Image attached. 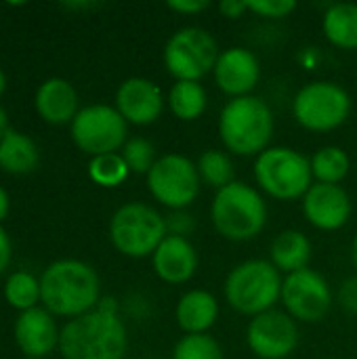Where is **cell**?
<instances>
[{"label":"cell","mask_w":357,"mask_h":359,"mask_svg":"<svg viewBox=\"0 0 357 359\" xmlns=\"http://www.w3.org/2000/svg\"><path fill=\"white\" fill-rule=\"evenodd\" d=\"M128 349L126 326L120 320L118 303L109 297L80 316L69 320L59 334L63 359H124Z\"/></svg>","instance_id":"obj_1"},{"label":"cell","mask_w":357,"mask_h":359,"mask_svg":"<svg viewBox=\"0 0 357 359\" xmlns=\"http://www.w3.org/2000/svg\"><path fill=\"white\" fill-rule=\"evenodd\" d=\"M44 309L53 316L80 318L101 303V282L97 271L78 259L50 263L40 278Z\"/></svg>","instance_id":"obj_2"},{"label":"cell","mask_w":357,"mask_h":359,"mask_svg":"<svg viewBox=\"0 0 357 359\" xmlns=\"http://www.w3.org/2000/svg\"><path fill=\"white\" fill-rule=\"evenodd\" d=\"M219 135L234 156H259L271 147L274 111L267 101L255 95L229 99L219 116Z\"/></svg>","instance_id":"obj_3"},{"label":"cell","mask_w":357,"mask_h":359,"mask_svg":"<svg viewBox=\"0 0 357 359\" xmlns=\"http://www.w3.org/2000/svg\"><path fill=\"white\" fill-rule=\"evenodd\" d=\"M210 221L221 238L229 242H250L261 236L267 225V202L252 185L234 181L215 194Z\"/></svg>","instance_id":"obj_4"},{"label":"cell","mask_w":357,"mask_h":359,"mask_svg":"<svg viewBox=\"0 0 357 359\" xmlns=\"http://www.w3.org/2000/svg\"><path fill=\"white\" fill-rule=\"evenodd\" d=\"M282 282L284 278L271 261L248 259L227 273L223 294L234 311L255 318L274 309L282 297Z\"/></svg>","instance_id":"obj_5"},{"label":"cell","mask_w":357,"mask_h":359,"mask_svg":"<svg viewBox=\"0 0 357 359\" xmlns=\"http://www.w3.org/2000/svg\"><path fill=\"white\" fill-rule=\"evenodd\" d=\"M255 181L274 200H303L314 185L311 162L292 147L271 145L255 160Z\"/></svg>","instance_id":"obj_6"},{"label":"cell","mask_w":357,"mask_h":359,"mask_svg":"<svg viewBox=\"0 0 357 359\" xmlns=\"http://www.w3.org/2000/svg\"><path fill=\"white\" fill-rule=\"evenodd\" d=\"M166 236V217L145 202L122 204L109 221V240L128 259L151 257Z\"/></svg>","instance_id":"obj_7"},{"label":"cell","mask_w":357,"mask_h":359,"mask_svg":"<svg viewBox=\"0 0 357 359\" xmlns=\"http://www.w3.org/2000/svg\"><path fill=\"white\" fill-rule=\"evenodd\" d=\"M221 50L215 36L198 25H187L177 29L164 44V67L179 80L200 82L204 76L213 74Z\"/></svg>","instance_id":"obj_8"},{"label":"cell","mask_w":357,"mask_h":359,"mask_svg":"<svg viewBox=\"0 0 357 359\" xmlns=\"http://www.w3.org/2000/svg\"><path fill=\"white\" fill-rule=\"evenodd\" d=\"M351 114L349 93L330 80H316L299 88L292 99V116L305 130L328 133L347 122Z\"/></svg>","instance_id":"obj_9"},{"label":"cell","mask_w":357,"mask_h":359,"mask_svg":"<svg viewBox=\"0 0 357 359\" xmlns=\"http://www.w3.org/2000/svg\"><path fill=\"white\" fill-rule=\"evenodd\" d=\"M145 179L154 200L170 210L189 208L196 202L202 185L196 162L181 154L160 156Z\"/></svg>","instance_id":"obj_10"},{"label":"cell","mask_w":357,"mask_h":359,"mask_svg":"<svg viewBox=\"0 0 357 359\" xmlns=\"http://www.w3.org/2000/svg\"><path fill=\"white\" fill-rule=\"evenodd\" d=\"M128 124L112 105H88L78 111L72 122V139L90 158L116 154L124 147Z\"/></svg>","instance_id":"obj_11"},{"label":"cell","mask_w":357,"mask_h":359,"mask_svg":"<svg viewBox=\"0 0 357 359\" xmlns=\"http://www.w3.org/2000/svg\"><path fill=\"white\" fill-rule=\"evenodd\" d=\"M280 301L292 320L318 324L332 307V290L322 273L307 267L284 278Z\"/></svg>","instance_id":"obj_12"},{"label":"cell","mask_w":357,"mask_h":359,"mask_svg":"<svg viewBox=\"0 0 357 359\" xmlns=\"http://www.w3.org/2000/svg\"><path fill=\"white\" fill-rule=\"evenodd\" d=\"M246 345L259 359H286L299 347V326L286 311H265L246 326Z\"/></svg>","instance_id":"obj_13"},{"label":"cell","mask_w":357,"mask_h":359,"mask_svg":"<svg viewBox=\"0 0 357 359\" xmlns=\"http://www.w3.org/2000/svg\"><path fill=\"white\" fill-rule=\"evenodd\" d=\"M353 204L341 185L314 183L303 196V215L320 231H337L351 219Z\"/></svg>","instance_id":"obj_14"},{"label":"cell","mask_w":357,"mask_h":359,"mask_svg":"<svg viewBox=\"0 0 357 359\" xmlns=\"http://www.w3.org/2000/svg\"><path fill=\"white\" fill-rule=\"evenodd\" d=\"M164 95L158 84L149 78L133 76L126 78L116 90V109L126 120V124L149 126L164 111Z\"/></svg>","instance_id":"obj_15"},{"label":"cell","mask_w":357,"mask_h":359,"mask_svg":"<svg viewBox=\"0 0 357 359\" xmlns=\"http://www.w3.org/2000/svg\"><path fill=\"white\" fill-rule=\"evenodd\" d=\"M215 84L231 99L252 95L261 78V63L257 55L244 46H231L221 50L213 69Z\"/></svg>","instance_id":"obj_16"},{"label":"cell","mask_w":357,"mask_h":359,"mask_svg":"<svg viewBox=\"0 0 357 359\" xmlns=\"http://www.w3.org/2000/svg\"><path fill=\"white\" fill-rule=\"evenodd\" d=\"M59 334L53 313L46 309L34 307L19 313L15 322V343L25 353V358L44 359L55 349H59Z\"/></svg>","instance_id":"obj_17"},{"label":"cell","mask_w":357,"mask_h":359,"mask_svg":"<svg viewBox=\"0 0 357 359\" xmlns=\"http://www.w3.org/2000/svg\"><path fill=\"white\" fill-rule=\"evenodd\" d=\"M198 250L187 238L168 233L151 255L156 276L173 286L189 282L198 271Z\"/></svg>","instance_id":"obj_18"},{"label":"cell","mask_w":357,"mask_h":359,"mask_svg":"<svg viewBox=\"0 0 357 359\" xmlns=\"http://www.w3.org/2000/svg\"><path fill=\"white\" fill-rule=\"evenodd\" d=\"M36 111L38 116L55 126L72 124L78 116V93L65 78H48L36 90Z\"/></svg>","instance_id":"obj_19"},{"label":"cell","mask_w":357,"mask_h":359,"mask_svg":"<svg viewBox=\"0 0 357 359\" xmlns=\"http://www.w3.org/2000/svg\"><path fill=\"white\" fill-rule=\"evenodd\" d=\"M175 318L185 334H208L219 320V301L208 290H187L177 303Z\"/></svg>","instance_id":"obj_20"},{"label":"cell","mask_w":357,"mask_h":359,"mask_svg":"<svg viewBox=\"0 0 357 359\" xmlns=\"http://www.w3.org/2000/svg\"><path fill=\"white\" fill-rule=\"evenodd\" d=\"M269 261L282 273H295L309 267L311 261V242L299 229L280 231L269 246Z\"/></svg>","instance_id":"obj_21"},{"label":"cell","mask_w":357,"mask_h":359,"mask_svg":"<svg viewBox=\"0 0 357 359\" xmlns=\"http://www.w3.org/2000/svg\"><path fill=\"white\" fill-rule=\"evenodd\" d=\"M322 29L332 46L343 50H357V4H330L322 17Z\"/></svg>","instance_id":"obj_22"},{"label":"cell","mask_w":357,"mask_h":359,"mask_svg":"<svg viewBox=\"0 0 357 359\" xmlns=\"http://www.w3.org/2000/svg\"><path fill=\"white\" fill-rule=\"evenodd\" d=\"M38 162L40 154L36 143L27 135L11 128L0 141V168L11 175H27L38 166Z\"/></svg>","instance_id":"obj_23"},{"label":"cell","mask_w":357,"mask_h":359,"mask_svg":"<svg viewBox=\"0 0 357 359\" xmlns=\"http://www.w3.org/2000/svg\"><path fill=\"white\" fill-rule=\"evenodd\" d=\"M166 101H168V107L175 114V118H179L183 122H194L204 114V109L208 105V95L200 82L179 80L170 86Z\"/></svg>","instance_id":"obj_24"},{"label":"cell","mask_w":357,"mask_h":359,"mask_svg":"<svg viewBox=\"0 0 357 359\" xmlns=\"http://www.w3.org/2000/svg\"><path fill=\"white\" fill-rule=\"evenodd\" d=\"M309 162L316 183H328V185H341V181L349 175L351 168V160L347 151L337 145L320 147Z\"/></svg>","instance_id":"obj_25"},{"label":"cell","mask_w":357,"mask_h":359,"mask_svg":"<svg viewBox=\"0 0 357 359\" xmlns=\"http://www.w3.org/2000/svg\"><path fill=\"white\" fill-rule=\"evenodd\" d=\"M198 175L202 179V183H206L213 189H223L227 185H231L236 181V166L229 158V154L221 151V149H206L198 162Z\"/></svg>","instance_id":"obj_26"},{"label":"cell","mask_w":357,"mask_h":359,"mask_svg":"<svg viewBox=\"0 0 357 359\" xmlns=\"http://www.w3.org/2000/svg\"><path fill=\"white\" fill-rule=\"evenodd\" d=\"M4 299L11 307L19 309L21 313L27 309H34L40 301V280H36L27 271L11 273V278L4 284Z\"/></svg>","instance_id":"obj_27"},{"label":"cell","mask_w":357,"mask_h":359,"mask_svg":"<svg viewBox=\"0 0 357 359\" xmlns=\"http://www.w3.org/2000/svg\"><path fill=\"white\" fill-rule=\"evenodd\" d=\"M128 172L130 170H128L122 154H118V151L90 158V162H88V177L101 187H116V185L124 183Z\"/></svg>","instance_id":"obj_28"},{"label":"cell","mask_w":357,"mask_h":359,"mask_svg":"<svg viewBox=\"0 0 357 359\" xmlns=\"http://www.w3.org/2000/svg\"><path fill=\"white\" fill-rule=\"evenodd\" d=\"M173 359H225L223 347L210 334H185L173 351Z\"/></svg>","instance_id":"obj_29"},{"label":"cell","mask_w":357,"mask_h":359,"mask_svg":"<svg viewBox=\"0 0 357 359\" xmlns=\"http://www.w3.org/2000/svg\"><path fill=\"white\" fill-rule=\"evenodd\" d=\"M122 158L128 166L130 172L135 175H145L151 170V166L156 164L158 156H156V147L151 141L143 139V137H133L124 143L122 147Z\"/></svg>","instance_id":"obj_30"},{"label":"cell","mask_w":357,"mask_h":359,"mask_svg":"<svg viewBox=\"0 0 357 359\" xmlns=\"http://www.w3.org/2000/svg\"><path fill=\"white\" fill-rule=\"evenodd\" d=\"M248 11L265 19H284L297 11L295 0H246Z\"/></svg>","instance_id":"obj_31"},{"label":"cell","mask_w":357,"mask_h":359,"mask_svg":"<svg viewBox=\"0 0 357 359\" xmlns=\"http://www.w3.org/2000/svg\"><path fill=\"white\" fill-rule=\"evenodd\" d=\"M194 227H196L194 217L185 210H170V215L166 217V229L173 236L187 238V233H191Z\"/></svg>","instance_id":"obj_32"},{"label":"cell","mask_w":357,"mask_h":359,"mask_svg":"<svg viewBox=\"0 0 357 359\" xmlns=\"http://www.w3.org/2000/svg\"><path fill=\"white\" fill-rule=\"evenodd\" d=\"M339 305L349 313L357 316V276L347 278L339 288Z\"/></svg>","instance_id":"obj_33"},{"label":"cell","mask_w":357,"mask_h":359,"mask_svg":"<svg viewBox=\"0 0 357 359\" xmlns=\"http://www.w3.org/2000/svg\"><path fill=\"white\" fill-rule=\"evenodd\" d=\"M166 6L179 15H198V13L206 11L210 6V2L208 0H170Z\"/></svg>","instance_id":"obj_34"},{"label":"cell","mask_w":357,"mask_h":359,"mask_svg":"<svg viewBox=\"0 0 357 359\" xmlns=\"http://www.w3.org/2000/svg\"><path fill=\"white\" fill-rule=\"evenodd\" d=\"M219 11L227 19H240L248 13V2L246 0H223L219 4Z\"/></svg>","instance_id":"obj_35"},{"label":"cell","mask_w":357,"mask_h":359,"mask_svg":"<svg viewBox=\"0 0 357 359\" xmlns=\"http://www.w3.org/2000/svg\"><path fill=\"white\" fill-rule=\"evenodd\" d=\"M11 257H13L11 238H8V236H6V231L0 227V276L8 269V265H11Z\"/></svg>","instance_id":"obj_36"},{"label":"cell","mask_w":357,"mask_h":359,"mask_svg":"<svg viewBox=\"0 0 357 359\" xmlns=\"http://www.w3.org/2000/svg\"><path fill=\"white\" fill-rule=\"evenodd\" d=\"M8 208H11V200H8V194L0 187V223L6 219L8 215Z\"/></svg>","instance_id":"obj_37"},{"label":"cell","mask_w":357,"mask_h":359,"mask_svg":"<svg viewBox=\"0 0 357 359\" xmlns=\"http://www.w3.org/2000/svg\"><path fill=\"white\" fill-rule=\"evenodd\" d=\"M8 130H11V126H8V116H6V111L0 107V141L6 137Z\"/></svg>","instance_id":"obj_38"},{"label":"cell","mask_w":357,"mask_h":359,"mask_svg":"<svg viewBox=\"0 0 357 359\" xmlns=\"http://www.w3.org/2000/svg\"><path fill=\"white\" fill-rule=\"evenodd\" d=\"M65 8H74V11H86V8H95V2H65Z\"/></svg>","instance_id":"obj_39"},{"label":"cell","mask_w":357,"mask_h":359,"mask_svg":"<svg viewBox=\"0 0 357 359\" xmlns=\"http://www.w3.org/2000/svg\"><path fill=\"white\" fill-rule=\"evenodd\" d=\"M351 261H353V265H356L357 269V233L356 238H353V244H351Z\"/></svg>","instance_id":"obj_40"},{"label":"cell","mask_w":357,"mask_h":359,"mask_svg":"<svg viewBox=\"0 0 357 359\" xmlns=\"http://www.w3.org/2000/svg\"><path fill=\"white\" fill-rule=\"evenodd\" d=\"M4 88H6V76H4V72L0 69V95L4 93Z\"/></svg>","instance_id":"obj_41"},{"label":"cell","mask_w":357,"mask_h":359,"mask_svg":"<svg viewBox=\"0 0 357 359\" xmlns=\"http://www.w3.org/2000/svg\"><path fill=\"white\" fill-rule=\"evenodd\" d=\"M23 359H36V358H23Z\"/></svg>","instance_id":"obj_42"}]
</instances>
